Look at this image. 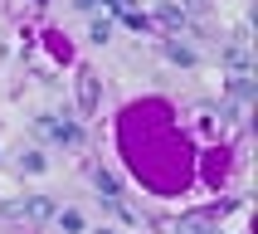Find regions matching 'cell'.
Segmentation results:
<instances>
[{"label":"cell","instance_id":"7","mask_svg":"<svg viewBox=\"0 0 258 234\" xmlns=\"http://www.w3.org/2000/svg\"><path fill=\"white\" fill-rule=\"evenodd\" d=\"M161 25H171L175 34H180V29H190V20H185V10H175V5H161Z\"/></svg>","mask_w":258,"mask_h":234},{"label":"cell","instance_id":"10","mask_svg":"<svg viewBox=\"0 0 258 234\" xmlns=\"http://www.w3.org/2000/svg\"><path fill=\"white\" fill-rule=\"evenodd\" d=\"M20 166H25V171H44V156H39V151H25V156H20Z\"/></svg>","mask_w":258,"mask_h":234},{"label":"cell","instance_id":"6","mask_svg":"<svg viewBox=\"0 0 258 234\" xmlns=\"http://www.w3.org/2000/svg\"><path fill=\"white\" fill-rule=\"evenodd\" d=\"M166 58H171V64H185V69H190L200 54H195L190 44H180V34H175V39H166Z\"/></svg>","mask_w":258,"mask_h":234},{"label":"cell","instance_id":"5","mask_svg":"<svg viewBox=\"0 0 258 234\" xmlns=\"http://www.w3.org/2000/svg\"><path fill=\"white\" fill-rule=\"evenodd\" d=\"M93 186H98V195H102V200H107V205H112L117 195H122V181H117L112 171H98V176H93Z\"/></svg>","mask_w":258,"mask_h":234},{"label":"cell","instance_id":"9","mask_svg":"<svg viewBox=\"0 0 258 234\" xmlns=\"http://www.w3.org/2000/svg\"><path fill=\"white\" fill-rule=\"evenodd\" d=\"M112 39V25H107V20H93V44H107Z\"/></svg>","mask_w":258,"mask_h":234},{"label":"cell","instance_id":"3","mask_svg":"<svg viewBox=\"0 0 258 234\" xmlns=\"http://www.w3.org/2000/svg\"><path fill=\"white\" fill-rule=\"evenodd\" d=\"M39 132H49V137H54V142H63V146H78V142H83L78 122H58L54 112H44V117H39Z\"/></svg>","mask_w":258,"mask_h":234},{"label":"cell","instance_id":"4","mask_svg":"<svg viewBox=\"0 0 258 234\" xmlns=\"http://www.w3.org/2000/svg\"><path fill=\"white\" fill-rule=\"evenodd\" d=\"M78 112H83V117L98 112V73H93V69L78 73Z\"/></svg>","mask_w":258,"mask_h":234},{"label":"cell","instance_id":"11","mask_svg":"<svg viewBox=\"0 0 258 234\" xmlns=\"http://www.w3.org/2000/svg\"><path fill=\"white\" fill-rule=\"evenodd\" d=\"M102 234H112V229H102Z\"/></svg>","mask_w":258,"mask_h":234},{"label":"cell","instance_id":"2","mask_svg":"<svg viewBox=\"0 0 258 234\" xmlns=\"http://www.w3.org/2000/svg\"><path fill=\"white\" fill-rule=\"evenodd\" d=\"M10 215H25V219H34V224H49V219L58 215V205L49 200V195H29L25 205H10Z\"/></svg>","mask_w":258,"mask_h":234},{"label":"cell","instance_id":"8","mask_svg":"<svg viewBox=\"0 0 258 234\" xmlns=\"http://www.w3.org/2000/svg\"><path fill=\"white\" fill-rule=\"evenodd\" d=\"M58 229H63V234H78V229H83V215H78V210H58Z\"/></svg>","mask_w":258,"mask_h":234},{"label":"cell","instance_id":"1","mask_svg":"<svg viewBox=\"0 0 258 234\" xmlns=\"http://www.w3.org/2000/svg\"><path fill=\"white\" fill-rule=\"evenodd\" d=\"M219 58H224V69H234V73H244V78H248V73H253V58H248V29H239V34L224 44V54H219Z\"/></svg>","mask_w":258,"mask_h":234}]
</instances>
